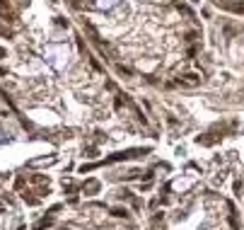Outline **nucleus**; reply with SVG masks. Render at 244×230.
Masks as SVG:
<instances>
[{
	"label": "nucleus",
	"mask_w": 244,
	"mask_h": 230,
	"mask_svg": "<svg viewBox=\"0 0 244 230\" xmlns=\"http://www.w3.org/2000/svg\"><path fill=\"white\" fill-rule=\"evenodd\" d=\"M36 230H140L133 213L109 201L58 206L36 223Z\"/></svg>",
	"instance_id": "nucleus-2"
},
{
	"label": "nucleus",
	"mask_w": 244,
	"mask_h": 230,
	"mask_svg": "<svg viewBox=\"0 0 244 230\" xmlns=\"http://www.w3.org/2000/svg\"><path fill=\"white\" fill-rule=\"evenodd\" d=\"M72 5L128 75L162 80L184 56H193V34L181 27L186 10L174 0H72Z\"/></svg>",
	"instance_id": "nucleus-1"
},
{
	"label": "nucleus",
	"mask_w": 244,
	"mask_h": 230,
	"mask_svg": "<svg viewBox=\"0 0 244 230\" xmlns=\"http://www.w3.org/2000/svg\"><path fill=\"white\" fill-rule=\"evenodd\" d=\"M227 225H239L237 213L213 192L184 201L177 208L157 211L150 218V230H222Z\"/></svg>",
	"instance_id": "nucleus-3"
}]
</instances>
